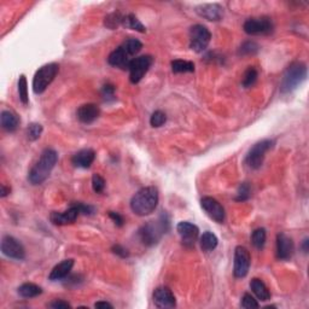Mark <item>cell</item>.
<instances>
[{
  "instance_id": "obj_41",
  "label": "cell",
  "mask_w": 309,
  "mask_h": 309,
  "mask_svg": "<svg viewBox=\"0 0 309 309\" xmlns=\"http://www.w3.org/2000/svg\"><path fill=\"white\" fill-rule=\"evenodd\" d=\"M50 308H55V309H66V308H72V306L69 303L66 302V301H62V300H55L53 302H51L48 305Z\"/></svg>"
},
{
  "instance_id": "obj_11",
  "label": "cell",
  "mask_w": 309,
  "mask_h": 309,
  "mask_svg": "<svg viewBox=\"0 0 309 309\" xmlns=\"http://www.w3.org/2000/svg\"><path fill=\"white\" fill-rule=\"evenodd\" d=\"M1 253L5 256L13 260H23L26 257V250L23 245L13 238L12 235H5L1 239Z\"/></svg>"
},
{
  "instance_id": "obj_26",
  "label": "cell",
  "mask_w": 309,
  "mask_h": 309,
  "mask_svg": "<svg viewBox=\"0 0 309 309\" xmlns=\"http://www.w3.org/2000/svg\"><path fill=\"white\" fill-rule=\"evenodd\" d=\"M172 70L175 74H180V73H193L194 64L189 61L175 59V61L172 62Z\"/></svg>"
},
{
  "instance_id": "obj_10",
  "label": "cell",
  "mask_w": 309,
  "mask_h": 309,
  "mask_svg": "<svg viewBox=\"0 0 309 309\" xmlns=\"http://www.w3.org/2000/svg\"><path fill=\"white\" fill-rule=\"evenodd\" d=\"M244 32L249 35H267L273 32V23L270 18H249L244 22Z\"/></svg>"
},
{
  "instance_id": "obj_19",
  "label": "cell",
  "mask_w": 309,
  "mask_h": 309,
  "mask_svg": "<svg viewBox=\"0 0 309 309\" xmlns=\"http://www.w3.org/2000/svg\"><path fill=\"white\" fill-rule=\"evenodd\" d=\"M131 61L132 58L127 55L126 51L122 48V46L114 50L109 55V58H108V62H109L110 66L121 68V69H128Z\"/></svg>"
},
{
  "instance_id": "obj_44",
  "label": "cell",
  "mask_w": 309,
  "mask_h": 309,
  "mask_svg": "<svg viewBox=\"0 0 309 309\" xmlns=\"http://www.w3.org/2000/svg\"><path fill=\"white\" fill-rule=\"evenodd\" d=\"M94 307L96 308H113V305H110V303L107 302V301H100V302H97L96 305H94Z\"/></svg>"
},
{
  "instance_id": "obj_27",
  "label": "cell",
  "mask_w": 309,
  "mask_h": 309,
  "mask_svg": "<svg viewBox=\"0 0 309 309\" xmlns=\"http://www.w3.org/2000/svg\"><path fill=\"white\" fill-rule=\"evenodd\" d=\"M121 46H122V48L126 51V53L129 57L138 55V53L140 52V50L143 48L142 42H140L138 39H133V38H131V39H128V40H126V41H124Z\"/></svg>"
},
{
  "instance_id": "obj_46",
  "label": "cell",
  "mask_w": 309,
  "mask_h": 309,
  "mask_svg": "<svg viewBox=\"0 0 309 309\" xmlns=\"http://www.w3.org/2000/svg\"><path fill=\"white\" fill-rule=\"evenodd\" d=\"M308 245H309V239H308V238H306V239L303 240V244H302V250L305 251L306 254H307L308 250H309Z\"/></svg>"
},
{
  "instance_id": "obj_4",
  "label": "cell",
  "mask_w": 309,
  "mask_h": 309,
  "mask_svg": "<svg viewBox=\"0 0 309 309\" xmlns=\"http://www.w3.org/2000/svg\"><path fill=\"white\" fill-rule=\"evenodd\" d=\"M168 230H169V220L166 215H162L158 221L149 222L139 230L140 240L145 245H154Z\"/></svg>"
},
{
  "instance_id": "obj_3",
  "label": "cell",
  "mask_w": 309,
  "mask_h": 309,
  "mask_svg": "<svg viewBox=\"0 0 309 309\" xmlns=\"http://www.w3.org/2000/svg\"><path fill=\"white\" fill-rule=\"evenodd\" d=\"M307 77V67L302 62H295L284 73L280 82L281 93H291Z\"/></svg>"
},
{
  "instance_id": "obj_39",
  "label": "cell",
  "mask_w": 309,
  "mask_h": 309,
  "mask_svg": "<svg viewBox=\"0 0 309 309\" xmlns=\"http://www.w3.org/2000/svg\"><path fill=\"white\" fill-rule=\"evenodd\" d=\"M102 96L107 100L115 99V86L111 85V83H107V85L103 86Z\"/></svg>"
},
{
  "instance_id": "obj_1",
  "label": "cell",
  "mask_w": 309,
  "mask_h": 309,
  "mask_svg": "<svg viewBox=\"0 0 309 309\" xmlns=\"http://www.w3.org/2000/svg\"><path fill=\"white\" fill-rule=\"evenodd\" d=\"M57 161H58V154L53 149H46V150L42 151L39 161L29 170V183L32 185H41L46 179L50 177Z\"/></svg>"
},
{
  "instance_id": "obj_31",
  "label": "cell",
  "mask_w": 309,
  "mask_h": 309,
  "mask_svg": "<svg viewBox=\"0 0 309 309\" xmlns=\"http://www.w3.org/2000/svg\"><path fill=\"white\" fill-rule=\"evenodd\" d=\"M259 50H260L259 45H257L255 41H251V40H249V41H245L242 46H240L239 50H238V55L239 56H253V55H255V53L259 52Z\"/></svg>"
},
{
  "instance_id": "obj_22",
  "label": "cell",
  "mask_w": 309,
  "mask_h": 309,
  "mask_svg": "<svg viewBox=\"0 0 309 309\" xmlns=\"http://www.w3.org/2000/svg\"><path fill=\"white\" fill-rule=\"evenodd\" d=\"M0 122H1V127L6 132H15L20 126V118L11 110L1 111Z\"/></svg>"
},
{
  "instance_id": "obj_40",
  "label": "cell",
  "mask_w": 309,
  "mask_h": 309,
  "mask_svg": "<svg viewBox=\"0 0 309 309\" xmlns=\"http://www.w3.org/2000/svg\"><path fill=\"white\" fill-rule=\"evenodd\" d=\"M75 204H77L78 210H80V214H83V215H92V214L94 213V208L92 207V205L83 204V203L81 202L75 203Z\"/></svg>"
},
{
  "instance_id": "obj_25",
  "label": "cell",
  "mask_w": 309,
  "mask_h": 309,
  "mask_svg": "<svg viewBox=\"0 0 309 309\" xmlns=\"http://www.w3.org/2000/svg\"><path fill=\"white\" fill-rule=\"evenodd\" d=\"M218 237L211 232H204L202 237H200V248L205 253L213 251L218 246Z\"/></svg>"
},
{
  "instance_id": "obj_2",
  "label": "cell",
  "mask_w": 309,
  "mask_h": 309,
  "mask_svg": "<svg viewBox=\"0 0 309 309\" xmlns=\"http://www.w3.org/2000/svg\"><path fill=\"white\" fill-rule=\"evenodd\" d=\"M158 191L154 186L143 188L131 199V209L135 215L146 216L154 213L158 204Z\"/></svg>"
},
{
  "instance_id": "obj_34",
  "label": "cell",
  "mask_w": 309,
  "mask_h": 309,
  "mask_svg": "<svg viewBox=\"0 0 309 309\" xmlns=\"http://www.w3.org/2000/svg\"><path fill=\"white\" fill-rule=\"evenodd\" d=\"M167 121V115L161 110H157L151 115L150 117V124L154 128H158V127L163 126Z\"/></svg>"
},
{
  "instance_id": "obj_12",
  "label": "cell",
  "mask_w": 309,
  "mask_h": 309,
  "mask_svg": "<svg viewBox=\"0 0 309 309\" xmlns=\"http://www.w3.org/2000/svg\"><path fill=\"white\" fill-rule=\"evenodd\" d=\"M200 207L214 221L219 222V224H222L225 221L226 214H225L224 207L213 197H203L200 199Z\"/></svg>"
},
{
  "instance_id": "obj_21",
  "label": "cell",
  "mask_w": 309,
  "mask_h": 309,
  "mask_svg": "<svg viewBox=\"0 0 309 309\" xmlns=\"http://www.w3.org/2000/svg\"><path fill=\"white\" fill-rule=\"evenodd\" d=\"M73 267H74V260L73 259L64 260V261H62L61 264L57 265L56 267L51 270L48 279L52 281L62 280V279L67 278V276L69 275L70 270H73Z\"/></svg>"
},
{
  "instance_id": "obj_15",
  "label": "cell",
  "mask_w": 309,
  "mask_h": 309,
  "mask_svg": "<svg viewBox=\"0 0 309 309\" xmlns=\"http://www.w3.org/2000/svg\"><path fill=\"white\" fill-rule=\"evenodd\" d=\"M78 215H80V210H78L77 204L73 203V204L70 205L69 209L63 211V213L53 211V213L51 214L50 219L53 225H57V226H66V225L74 224V222L77 221Z\"/></svg>"
},
{
  "instance_id": "obj_42",
  "label": "cell",
  "mask_w": 309,
  "mask_h": 309,
  "mask_svg": "<svg viewBox=\"0 0 309 309\" xmlns=\"http://www.w3.org/2000/svg\"><path fill=\"white\" fill-rule=\"evenodd\" d=\"M113 251H114V254L118 255V256L122 257V259H126V257L129 256V253L127 251V249H124L123 246L118 245V244H116V245L113 246Z\"/></svg>"
},
{
  "instance_id": "obj_8",
  "label": "cell",
  "mask_w": 309,
  "mask_h": 309,
  "mask_svg": "<svg viewBox=\"0 0 309 309\" xmlns=\"http://www.w3.org/2000/svg\"><path fill=\"white\" fill-rule=\"evenodd\" d=\"M154 58L151 56H140L133 58L128 66L129 80L132 83H138L153 66Z\"/></svg>"
},
{
  "instance_id": "obj_37",
  "label": "cell",
  "mask_w": 309,
  "mask_h": 309,
  "mask_svg": "<svg viewBox=\"0 0 309 309\" xmlns=\"http://www.w3.org/2000/svg\"><path fill=\"white\" fill-rule=\"evenodd\" d=\"M92 188L96 193H102L105 189V180L99 174H93L92 177Z\"/></svg>"
},
{
  "instance_id": "obj_43",
  "label": "cell",
  "mask_w": 309,
  "mask_h": 309,
  "mask_svg": "<svg viewBox=\"0 0 309 309\" xmlns=\"http://www.w3.org/2000/svg\"><path fill=\"white\" fill-rule=\"evenodd\" d=\"M109 216H110L111 220L115 222V224L117 225L118 227L123 226L124 220H123V218H122V215H120V214L115 213V211H109Z\"/></svg>"
},
{
  "instance_id": "obj_28",
  "label": "cell",
  "mask_w": 309,
  "mask_h": 309,
  "mask_svg": "<svg viewBox=\"0 0 309 309\" xmlns=\"http://www.w3.org/2000/svg\"><path fill=\"white\" fill-rule=\"evenodd\" d=\"M122 24H123L126 28L140 32V33H144V32L146 31V28L143 26V23L140 22V21L138 20L133 13H131V15H127L126 17H123V22H122Z\"/></svg>"
},
{
  "instance_id": "obj_17",
  "label": "cell",
  "mask_w": 309,
  "mask_h": 309,
  "mask_svg": "<svg viewBox=\"0 0 309 309\" xmlns=\"http://www.w3.org/2000/svg\"><path fill=\"white\" fill-rule=\"evenodd\" d=\"M77 115L78 121L82 122V123L89 124L99 117L100 110L96 104H91V103H89V104L81 105L77 109Z\"/></svg>"
},
{
  "instance_id": "obj_24",
  "label": "cell",
  "mask_w": 309,
  "mask_h": 309,
  "mask_svg": "<svg viewBox=\"0 0 309 309\" xmlns=\"http://www.w3.org/2000/svg\"><path fill=\"white\" fill-rule=\"evenodd\" d=\"M42 294V289L39 285L33 283L22 284L18 287V295L24 298H33Z\"/></svg>"
},
{
  "instance_id": "obj_20",
  "label": "cell",
  "mask_w": 309,
  "mask_h": 309,
  "mask_svg": "<svg viewBox=\"0 0 309 309\" xmlns=\"http://www.w3.org/2000/svg\"><path fill=\"white\" fill-rule=\"evenodd\" d=\"M94 158H96V153L93 150H91V149H83V150L77 151L73 156L72 162L77 168H89L91 164L93 163Z\"/></svg>"
},
{
  "instance_id": "obj_38",
  "label": "cell",
  "mask_w": 309,
  "mask_h": 309,
  "mask_svg": "<svg viewBox=\"0 0 309 309\" xmlns=\"http://www.w3.org/2000/svg\"><path fill=\"white\" fill-rule=\"evenodd\" d=\"M240 306L243 308L246 309H251V308H259L260 305L255 298L251 296L250 294H244V296L242 298V302H240Z\"/></svg>"
},
{
  "instance_id": "obj_16",
  "label": "cell",
  "mask_w": 309,
  "mask_h": 309,
  "mask_svg": "<svg viewBox=\"0 0 309 309\" xmlns=\"http://www.w3.org/2000/svg\"><path fill=\"white\" fill-rule=\"evenodd\" d=\"M294 242L285 233H279L276 235V256L279 260H290L294 255Z\"/></svg>"
},
{
  "instance_id": "obj_36",
  "label": "cell",
  "mask_w": 309,
  "mask_h": 309,
  "mask_svg": "<svg viewBox=\"0 0 309 309\" xmlns=\"http://www.w3.org/2000/svg\"><path fill=\"white\" fill-rule=\"evenodd\" d=\"M249 197H250V185L248 183H243L239 186V189H238L235 200L237 202H244V200H248Z\"/></svg>"
},
{
  "instance_id": "obj_32",
  "label": "cell",
  "mask_w": 309,
  "mask_h": 309,
  "mask_svg": "<svg viewBox=\"0 0 309 309\" xmlns=\"http://www.w3.org/2000/svg\"><path fill=\"white\" fill-rule=\"evenodd\" d=\"M18 93H20V99L24 105L29 103L28 97V85H27V78L24 75H21L18 80Z\"/></svg>"
},
{
  "instance_id": "obj_29",
  "label": "cell",
  "mask_w": 309,
  "mask_h": 309,
  "mask_svg": "<svg viewBox=\"0 0 309 309\" xmlns=\"http://www.w3.org/2000/svg\"><path fill=\"white\" fill-rule=\"evenodd\" d=\"M266 238H267V233H266L265 229H256L251 234V242L253 245L256 249H262L266 244Z\"/></svg>"
},
{
  "instance_id": "obj_5",
  "label": "cell",
  "mask_w": 309,
  "mask_h": 309,
  "mask_svg": "<svg viewBox=\"0 0 309 309\" xmlns=\"http://www.w3.org/2000/svg\"><path fill=\"white\" fill-rule=\"evenodd\" d=\"M59 72V66L56 63L45 64L35 73L33 78V91L35 94H41L51 85Z\"/></svg>"
},
{
  "instance_id": "obj_18",
  "label": "cell",
  "mask_w": 309,
  "mask_h": 309,
  "mask_svg": "<svg viewBox=\"0 0 309 309\" xmlns=\"http://www.w3.org/2000/svg\"><path fill=\"white\" fill-rule=\"evenodd\" d=\"M197 13L208 21H220L224 16V9L219 4H205L197 7Z\"/></svg>"
},
{
  "instance_id": "obj_23",
  "label": "cell",
  "mask_w": 309,
  "mask_h": 309,
  "mask_svg": "<svg viewBox=\"0 0 309 309\" xmlns=\"http://www.w3.org/2000/svg\"><path fill=\"white\" fill-rule=\"evenodd\" d=\"M250 287L255 294V296L259 298L260 301H268L270 298V292L268 287L261 279L254 278L250 281Z\"/></svg>"
},
{
  "instance_id": "obj_35",
  "label": "cell",
  "mask_w": 309,
  "mask_h": 309,
  "mask_svg": "<svg viewBox=\"0 0 309 309\" xmlns=\"http://www.w3.org/2000/svg\"><path fill=\"white\" fill-rule=\"evenodd\" d=\"M122 22H123V16H121V13L118 12H114L105 17V26L110 29H115L116 27L122 24Z\"/></svg>"
},
{
  "instance_id": "obj_6",
  "label": "cell",
  "mask_w": 309,
  "mask_h": 309,
  "mask_svg": "<svg viewBox=\"0 0 309 309\" xmlns=\"http://www.w3.org/2000/svg\"><path fill=\"white\" fill-rule=\"evenodd\" d=\"M274 145V142L270 139H265L261 142L256 143L253 148L249 150L248 154H246L245 163L248 164L251 169H259L260 167L264 163V159L267 151H270V149Z\"/></svg>"
},
{
  "instance_id": "obj_9",
  "label": "cell",
  "mask_w": 309,
  "mask_h": 309,
  "mask_svg": "<svg viewBox=\"0 0 309 309\" xmlns=\"http://www.w3.org/2000/svg\"><path fill=\"white\" fill-rule=\"evenodd\" d=\"M251 257L250 253L245 246H237L234 250V268H233V274L235 278L242 279L249 273L250 268Z\"/></svg>"
},
{
  "instance_id": "obj_45",
  "label": "cell",
  "mask_w": 309,
  "mask_h": 309,
  "mask_svg": "<svg viewBox=\"0 0 309 309\" xmlns=\"http://www.w3.org/2000/svg\"><path fill=\"white\" fill-rule=\"evenodd\" d=\"M10 191H11L10 188H6L5 185H1V192H0V197H2V198H4V197H6L7 194L10 193Z\"/></svg>"
},
{
  "instance_id": "obj_33",
  "label": "cell",
  "mask_w": 309,
  "mask_h": 309,
  "mask_svg": "<svg viewBox=\"0 0 309 309\" xmlns=\"http://www.w3.org/2000/svg\"><path fill=\"white\" fill-rule=\"evenodd\" d=\"M42 133V126L40 123H31L27 128V138L31 142H35L40 138Z\"/></svg>"
},
{
  "instance_id": "obj_13",
  "label": "cell",
  "mask_w": 309,
  "mask_h": 309,
  "mask_svg": "<svg viewBox=\"0 0 309 309\" xmlns=\"http://www.w3.org/2000/svg\"><path fill=\"white\" fill-rule=\"evenodd\" d=\"M177 231L179 233V235L181 237V240H183L184 245L191 246L194 245L196 243L197 238H198L199 234V230L196 225L191 224V222L188 221H181L179 222L177 226Z\"/></svg>"
},
{
  "instance_id": "obj_7",
  "label": "cell",
  "mask_w": 309,
  "mask_h": 309,
  "mask_svg": "<svg viewBox=\"0 0 309 309\" xmlns=\"http://www.w3.org/2000/svg\"><path fill=\"white\" fill-rule=\"evenodd\" d=\"M211 39L209 29L203 24H194L190 29V47L194 52H203L208 47Z\"/></svg>"
},
{
  "instance_id": "obj_30",
  "label": "cell",
  "mask_w": 309,
  "mask_h": 309,
  "mask_svg": "<svg viewBox=\"0 0 309 309\" xmlns=\"http://www.w3.org/2000/svg\"><path fill=\"white\" fill-rule=\"evenodd\" d=\"M257 77H259V73H257V70L255 69L254 67H249L248 69H246V72L244 73V77H243V80H242L243 87H245V88L251 87V86H253L254 83L256 82Z\"/></svg>"
},
{
  "instance_id": "obj_14",
  "label": "cell",
  "mask_w": 309,
  "mask_h": 309,
  "mask_svg": "<svg viewBox=\"0 0 309 309\" xmlns=\"http://www.w3.org/2000/svg\"><path fill=\"white\" fill-rule=\"evenodd\" d=\"M153 300L157 308H174L177 306L174 294L166 286L157 287L154 291Z\"/></svg>"
}]
</instances>
